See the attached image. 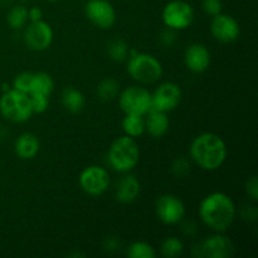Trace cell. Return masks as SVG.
Listing matches in <instances>:
<instances>
[{
	"instance_id": "6da1fadb",
	"label": "cell",
	"mask_w": 258,
	"mask_h": 258,
	"mask_svg": "<svg viewBox=\"0 0 258 258\" xmlns=\"http://www.w3.org/2000/svg\"><path fill=\"white\" fill-rule=\"evenodd\" d=\"M237 216L234 202L223 191L208 194L199 206V217L202 222L212 231L223 233L233 224Z\"/></svg>"
},
{
	"instance_id": "7a4b0ae2",
	"label": "cell",
	"mask_w": 258,
	"mask_h": 258,
	"mask_svg": "<svg viewBox=\"0 0 258 258\" xmlns=\"http://www.w3.org/2000/svg\"><path fill=\"white\" fill-rule=\"evenodd\" d=\"M190 158L203 170L213 171L221 168L228 155L226 143L214 133H203L194 138L189 148Z\"/></svg>"
},
{
	"instance_id": "3957f363",
	"label": "cell",
	"mask_w": 258,
	"mask_h": 258,
	"mask_svg": "<svg viewBox=\"0 0 258 258\" xmlns=\"http://www.w3.org/2000/svg\"><path fill=\"white\" fill-rule=\"evenodd\" d=\"M127 72L134 81L140 85L158 82L163 76V66L153 54L130 49L127 60Z\"/></svg>"
},
{
	"instance_id": "277c9868",
	"label": "cell",
	"mask_w": 258,
	"mask_h": 258,
	"mask_svg": "<svg viewBox=\"0 0 258 258\" xmlns=\"http://www.w3.org/2000/svg\"><path fill=\"white\" fill-rule=\"evenodd\" d=\"M140 160V148L135 139L130 136L117 138L107 151V161L113 170L130 173Z\"/></svg>"
},
{
	"instance_id": "5b68a950",
	"label": "cell",
	"mask_w": 258,
	"mask_h": 258,
	"mask_svg": "<svg viewBox=\"0 0 258 258\" xmlns=\"http://www.w3.org/2000/svg\"><path fill=\"white\" fill-rule=\"evenodd\" d=\"M0 113L5 120L14 123H23L32 117L33 108L30 96L10 88L0 97Z\"/></svg>"
},
{
	"instance_id": "8992f818",
	"label": "cell",
	"mask_w": 258,
	"mask_h": 258,
	"mask_svg": "<svg viewBox=\"0 0 258 258\" xmlns=\"http://www.w3.org/2000/svg\"><path fill=\"white\" fill-rule=\"evenodd\" d=\"M118 103L125 113L145 116L151 110V92L143 86H130L118 93Z\"/></svg>"
},
{
	"instance_id": "52a82bcc",
	"label": "cell",
	"mask_w": 258,
	"mask_h": 258,
	"mask_svg": "<svg viewBox=\"0 0 258 258\" xmlns=\"http://www.w3.org/2000/svg\"><path fill=\"white\" fill-rule=\"evenodd\" d=\"M161 17L165 27L178 32L190 27L194 20V9L184 0H173L164 7Z\"/></svg>"
},
{
	"instance_id": "ba28073f",
	"label": "cell",
	"mask_w": 258,
	"mask_h": 258,
	"mask_svg": "<svg viewBox=\"0 0 258 258\" xmlns=\"http://www.w3.org/2000/svg\"><path fill=\"white\" fill-rule=\"evenodd\" d=\"M78 183L82 190L88 196H102L110 188V174L102 166L90 165L81 171Z\"/></svg>"
},
{
	"instance_id": "9c48e42d",
	"label": "cell",
	"mask_w": 258,
	"mask_h": 258,
	"mask_svg": "<svg viewBox=\"0 0 258 258\" xmlns=\"http://www.w3.org/2000/svg\"><path fill=\"white\" fill-rule=\"evenodd\" d=\"M155 212L158 218L163 222L164 224H173L180 223L185 217V206L174 194H163L156 199Z\"/></svg>"
},
{
	"instance_id": "30bf717a",
	"label": "cell",
	"mask_w": 258,
	"mask_h": 258,
	"mask_svg": "<svg viewBox=\"0 0 258 258\" xmlns=\"http://www.w3.org/2000/svg\"><path fill=\"white\" fill-rule=\"evenodd\" d=\"M181 97L183 92L179 85L174 82H164L151 93V108L168 113L178 107Z\"/></svg>"
},
{
	"instance_id": "8fae6325",
	"label": "cell",
	"mask_w": 258,
	"mask_h": 258,
	"mask_svg": "<svg viewBox=\"0 0 258 258\" xmlns=\"http://www.w3.org/2000/svg\"><path fill=\"white\" fill-rule=\"evenodd\" d=\"M87 19L101 29H110L116 23V10L108 0H88L85 5Z\"/></svg>"
},
{
	"instance_id": "7c38bea8",
	"label": "cell",
	"mask_w": 258,
	"mask_h": 258,
	"mask_svg": "<svg viewBox=\"0 0 258 258\" xmlns=\"http://www.w3.org/2000/svg\"><path fill=\"white\" fill-rule=\"evenodd\" d=\"M24 42L29 49L42 52L50 47L53 42V30L47 22H30L24 30Z\"/></svg>"
},
{
	"instance_id": "4fadbf2b",
	"label": "cell",
	"mask_w": 258,
	"mask_h": 258,
	"mask_svg": "<svg viewBox=\"0 0 258 258\" xmlns=\"http://www.w3.org/2000/svg\"><path fill=\"white\" fill-rule=\"evenodd\" d=\"M212 35L221 43L236 42L241 34L239 23L228 14H218L211 23Z\"/></svg>"
},
{
	"instance_id": "5bb4252c",
	"label": "cell",
	"mask_w": 258,
	"mask_h": 258,
	"mask_svg": "<svg viewBox=\"0 0 258 258\" xmlns=\"http://www.w3.org/2000/svg\"><path fill=\"white\" fill-rule=\"evenodd\" d=\"M199 252L198 257H209V258H228L233 254L234 247L231 239L223 234L218 233L209 238L204 239L202 243L198 244Z\"/></svg>"
},
{
	"instance_id": "9a60e30c",
	"label": "cell",
	"mask_w": 258,
	"mask_h": 258,
	"mask_svg": "<svg viewBox=\"0 0 258 258\" xmlns=\"http://www.w3.org/2000/svg\"><path fill=\"white\" fill-rule=\"evenodd\" d=\"M184 63L186 68L194 73H203L211 66V52L201 43H193L184 53Z\"/></svg>"
},
{
	"instance_id": "2e32d148",
	"label": "cell",
	"mask_w": 258,
	"mask_h": 258,
	"mask_svg": "<svg viewBox=\"0 0 258 258\" xmlns=\"http://www.w3.org/2000/svg\"><path fill=\"white\" fill-rule=\"evenodd\" d=\"M125 175L118 180L116 185V199L120 203L130 204L138 199L141 191V184L135 175L123 173Z\"/></svg>"
},
{
	"instance_id": "e0dca14e",
	"label": "cell",
	"mask_w": 258,
	"mask_h": 258,
	"mask_svg": "<svg viewBox=\"0 0 258 258\" xmlns=\"http://www.w3.org/2000/svg\"><path fill=\"white\" fill-rule=\"evenodd\" d=\"M145 116V131H148L149 135L159 139L163 138L168 133L169 125H170L168 113L151 108Z\"/></svg>"
},
{
	"instance_id": "ac0fdd59",
	"label": "cell",
	"mask_w": 258,
	"mask_h": 258,
	"mask_svg": "<svg viewBox=\"0 0 258 258\" xmlns=\"http://www.w3.org/2000/svg\"><path fill=\"white\" fill-rule=\"evenodd\" d=\"M39 139L32 133H24L19 135L14 144L15 154L18 155V158L23 159V160H30V159L35 158L37 154L39 153Z\"/></svg>"
},
{
	"instance_id": "d6986e66",
	"label": "cell",
	"mask_w": 258,
	"mask_h": 258,
	"mask_svg": "<svg viewBox=\"0 0 258 258\" xmlns=\"http://www.w3.org/2000/svg\"><path fill=\"white\" fill-rule=\"evenodd\" d=\"M60 100H62L63 107L72 113L81 112L86 105V98L83 93L75 87L64 88Z\"/></svg>"
},
{
	"instance_id": "ffe728a7",
	"label": "cell",
	"mask_w": 258,
	"mask_h": 258,
	"mask_svg": "<svg viewBox=\"0 0 258 258\" xmlns=\"http://www.w3.org/2000/svg\"><path fill=\"white\" fill-rule=\"evenodd\" d=\"M122 130L126 136L136 139L145 133V116L125 113L122 120Z\"/></svg>"
},
{
	"instance_id": "44dd1931",
	"label": "cell",
	"mask_w": 258,
	"mask_h": 258,
	"mask_svg": "<svg viewBox=\"0 0 258 258\" xmlns=\"http://www.w3.org/2000/svg\"><path fill=\"white\" fill-rule=\"evenodd\" d=\"M53 88H54V81L47 72L33 73L29 95L39 93V95L49 96L53 92Z\"/></svg>"
},
{
	"instance_id": "7402d4cb",
	"label": "cell",
	"mask_w": 258,
	"mask_h": 258,
	"mask_svg": "<svg viewBox=\"0 0 258 258\" xmlns=\"http://www.w3.org/2000/svg\"><path fill=\"white\" fill-rule=\"evenodd\" d=\"M97 92L98 98L101 101H112L116 97H118L120 93V83L113 78H106V80L101 81L100 85L97 86Z\"/></svg>"
},
{
	"instance_id": "603a6c76",
	"label": "cell",
	"mask_w": 258,
	"mask_h": 258,
	"mask_svg": "<svg viewBox=\"0 0 258 258\" xmlns=\"http://www.w3.org/2000/svg\"><path fill=\"white\" fill-rule=\"evenodd\" d=\"M128 52H130V47L123 39L115 38L108 42L107 54L115 62H123L126 58H128Z\"/></svg>"
},
{
	"instance_id": "cb8c5ba5",
	"label": "cell",
	"mask_w": 258,
	"mask_h": 258,
	"mask_svg": "<svg viewBox=\"0 0 258 258\" xmlns=\"http://www.w3.org/2000/svg\"><path fill=\"white\" fill-rule=\"evenodd\" d=\"M28 20V9L23 4L15 5L8 12L7 22L13 29H22Z\"/></svg>"
},
{
	"instance_id": "d4e9b609",
	"label": "cell",
	"mask_w": 258,
	"mask_h": 258,
	"mask_svg": "<svg viewBox=\"0 0 258 258\" xmlns=\"http://www.w3.org/2000/svg\"><path fill=\"white\" fill-rule=\"evenodd\" d=\"M126 254L130 258H155L156 252L150 243L139 241L128 246Z\"/></svg>"
},
{
	"instance_id": "484cf974",
	"label": "cell",
	"mask_w": 258,
	"mask_h": 258,
	"mask_svg": "<svg viewBox=\"0 0 258 258\" xmlns=\"http://www.w3.org/2000/svg\"><path fill=\"white\" fill-rule=\"evenodd\" d=\"M161 254L166 258H176L181 256L184 251V244L178 237H168L163 241L160 247Z\"/></svg>"
},
{
	"instance_id": "4316f807",
	"label": "cell",
	"mask_w": 258,
	"mask_h": 258,
	"mask_svg": "<svg viewBox=\"0 0 258 258\" xmlns=\"http://www.w3.org/2000/svg\"><path fill=\"white\" fill-rule=\"evenodd\" d=\"M32 78L33 73L32 72H22L19 75L15 76V78L13 80L12 88L14 90L20 91V92H24L27 95L30 93V87H32Z\"/></svg>"
},
{
	"instance_id": "83f0119b",
	"label": "cell",
	"mask_w": 258,
	"mask_h": 258,
	"mask_svg": "<svg viewBox=\"0 0 258 258\" xmlns=\"http://www.w3.org/2000/svg\"><path fill=\"white\" fill-rule=\"evenodd\" d=\"M30 96V103H32L33 112L34 113H43L48 110L49 107V96L47 95H29Z\"/></svg>"
},
{
	"instance_id": "f1b7e54d",
	"label": "cell",
	"mask_w": 258,
	"mask_h": 258,
	"mask_svg": "<svg viewBox=\"0 0 258 258\" xmlns=\"http://www.w3.org/2000/svg\"><path fill=\"white\" fill-rule=\"evenodd\" d=\"M202 9L204 13L211 17H216V15L221 14L223 5H222L221 0H203L202 2Z\"/></svg>"
},
{
	"instance_id": "f546056e",
	"label": "cell",
	"mask_w": 258,
	"mask_h": 258,
	"mask_svg": "<svg viewBox=\"0 0 258 258\" xmlns=\"http://www.w3.org/2000/svg\"><path fill=\"white\" fill-rule=\"evenodd\" d=\"M173 173L175 174L176 176H185L186 174L190 170V165H189L188 160L184 158H178L173 163Z\"/></svg>"
},
{
	"instance_id": "4dcf8cb0",
	"label": "cell",
	"mask_w": 258,
	"mask_h": 258,
	"mask_svg": "<svg viewBox=\"0 0 258 258\" xmlns=\"http://www.w3.org/2000/svg\"><path fill=\"white\" fill-rule=\"evenodd\" d=\"M160 42L163 43L165 47H171V45L176 42V30L166 27L165 29L161 32Z\"/></svg>"
},
{
	"instance_id": "1f68e13d",
	"label": "cell",
	"mask_w": 258,
	"mask_h": 258,
	"mask_svg": "<svg viewBox=\"0 0 258 258\" xmlns=\"http://www.w3.org/2000/svg\"><path fill=\"white\" fill-rule=\"evenodd\" d=\"M246 193L252 201L256 202L258 199V181L254 175L246 181Z\"/></svg>"
},
{
	"instance_id": "d6a6232c",
	"label": "cell",
	"mask_w": 258,
	"mask_h": 258,
	"mask_svg": "<svg viewBox=\"0 0 258 258\" xmlns=\"http://www.w3.org/2000/svg\"><path fill=\"white\" fill-rule=\"evenodd\" d=\"M43 13L42 10L38 7H33L30 9H28V19L30 22H38V20H42Z\"/></svg>"
},
{
	"instance_id": "836d02e7",
	"label": "cell",
	"mask_w": 258,
	"mask_h": 258,
	"mask_svg": "<svg viewBox=\"0 0 258 258\" xmlns=\"http://www.w3.org/2000/svg\"><path fill=\"white\" fill-rule=\"evenodd\" d=\"M197 228H198V227L196 226V223H194L193 221L185 222V223H184V226H183L184 233L188 234V236H193V234H196L197 231H198Z\"/></svg>"
},
{
	"instance_id": "e575fe53",
	"label": "cell",
	"mask_w": 258,
	"mask_h": 258,
	"mask_svg": "<svg viewBox=\"0 0 258 258\" xmlns=\"http://www.w3.org/2000/svg\"><path fill=\"white\" fill-rule=\"evenodd\" d=\"M106 247H107V248H106V249H111V248H112L113 251H116V248H117V247H118L117 239L107 238V241H106Z\"/></svg>"
},
{
	"instance_id": "d590c367",
	"label": "cell",
	"mask_w": 258,
	"mask_h": 258,
	"mask_svg": "<svg viewBox=\"0 0 258 258\" xmlns=\"http://www.w3.org/2000/svg\"><path fill=\"white\" fill-rule=\"evenodd\" d=\"M10 88H12V86L8 85V83H4V85H3V92H7V91H9Z\"/></svg>"
},
{
	"instance_id": "8d00e7d4",
	"label": "cell",
	"mask_w": 258,
	"mask_h": 258,
	"mask_svg": "<svg viewBox=\"0 0 258 258\" xmlns=\"http://www.w3.org/2000/svg\"><path fill=\"white\" fill-rule=\"evenodd\" d=\"M19 2H20V3H27L28 0H19Z\"/></svg>"
},
{
	"instance_id": "74e56055",
	"label": "cell",
	"mask_w": 258,
	"mask_h": 258,
	"mask_svg": "<svg viewBox=\"0 0 258 258\" xmlns=\"http://www.w3.org/2000/svg\"><path fill=\"white\" fill-rule=\"evenodd\" d=\"M48 2H52L53 3V2H58V0H48Z\"/></svg>"
}]
</instances>
